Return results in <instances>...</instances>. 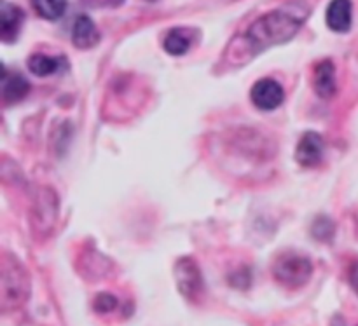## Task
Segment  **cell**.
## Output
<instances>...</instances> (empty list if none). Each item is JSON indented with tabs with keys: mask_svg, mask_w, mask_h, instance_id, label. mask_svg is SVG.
<instances>
[{
	"mask_svg": "<svg viewBox=\"0 0 358 326\" xmlns=\"http://www.w3.org/2000/svg\"><path fill=\"white\" fill-rule=\"evenodd\" d=\"M66 66L65 59L63 58H49L45 54H34L28 59V68L31 73L38 77L52 75V73H58L59 70H63Z\"/></svg>",
	"mask_w": 358,
	"mask_h": 326,
	"instance_id": "11",
	"label": "cell"
},
{
	"mask_svg": "<svg viewBox=\"0 0 358 326\" xmlns=\"http://www.w3.org/2000/svg\"><path fill=\"white\" fill-rule=\"evenodd\" d=\"M308 13H310V9L306 6H301L299 2H296L262 16L247 31V40L250 44V49L262 51V49L282 44V42L292 38L306 20Z\"/></svg>",
	"mask_w": 358,
	"mask_h": 326,
	"instance_id": "1",
	"label": "cell"
},
{
	"mask_svg": "<svg viewBox=\"0 0 358 326\" xmlns=\"http://www.w3.org/2000/svg\"><path fill=\"white\" fill-rule=\"evenodd\" d=\"M23 23V10L13 3H0V35L3 42H10L16 38Z\"/></svg>",
	"mask_w": 358,
	"mask_h": 326,
	"instance_id": "6",
	"label": "cell"
},
{
	"mask_svg": "<svg viewBox=\"0 0 358 326\" xmlns=\"http://www.w3.org/2000/svg\"><path fill=\"white\" fill-rule=\"evenodd\" d=\"M115 307H117V299L108 295V293H101V295H98L96 300H94V311H98V313L101 314L110 313Z\"/></svg>",
	"mask_w": 358,
	"mask_h": 326,
	"instance_id": "14",
	"label": "cell"
},
{
	"mask_svg": "<svg viewBox=\"0 0 358 326\" xmlns=\"http://www.w3.org/2000/svg\"><path fill=\"white\" fill-rule=\"evenodd\" d=\"M273 272H275L276 281L282 283L283 286L299 288L304 283H308L313 267L306 257H301L297 253H285L275 262Z\"/></svg>",
	"mask_w": 358,
	"mask_h": 326,
	"instance_id": "2",
	"label": "cell"
},
{
	"mask_svg": "<svg viewBox=\"0 0 358 326\" xmlns=\"http://www.w3.org/2000/svg\"><path fill=\"white\" fill-rule=\"evenodd\" d=\"M315 89L322 98H331L336 93V73L334 65L329 59L322 61L315 68Z\"/></svg>",
	"mask_w": 358,
	"mask_h": 326,
	"instance_id": "10",
	"label": "cell"
},
{
	"mask_svg": "<svg viewBox=\"0 0 358 326\" xmlns=\"http://www.w3.org/2000/svg\"><path fill=\"white\" fill-rule=\"evenodd\" d=\"M252 101L261 110H275L283 103V87L273 79H262L252 87Z\"/></svg>",
	"mask_w": 358,
	"mask_h": 326,
	"instance_id": "3",
	"label": "cell"
},
{
	"mask_svg": "<svg viewBox=\"0 0 358 326\" xmlns=\"http://www.w3.org/2000/svg\"><path fill=\"white\" fill-rule=\"evenodd\" d=\"M72 38H73V44L80 49L93 47V45L96 44L100 35H98L96 27H94L93 20H91L90 16L77 17L76 23H73Z\"/></svg>",
	"mask_w": 358,
	"mask_h": 326,
	"instance_id": "8",
	"label": "cell"
},
{
	"mask_svg": "<svg viewBox=\"0 0 358 326\" xmlns=\"http://www.w3.org/2000/svg\"><path fill=\"white\" fill-rule=\"evenodd\" d=\"M189 45H191V38L180 28H175L170 34L166 35V40H164V49H166L170 54L180 56L184 52H187Z\"/></svg>",
	"mask_w": 358,
	"mask_h": 326,
	"instance_id": "12",
	"label": "cell"
},
{
	"mask_svg": "<svg viewBox=\"0 0 358 326\" xmlns=\"http://www.w3.org/2000/svg\"><path fill=\"white\" fill-rule=\"evenodd\" d=\"M352 0H332L327 9V24L334 31H348L352 27Z\"/></svg>",
	"mask_w": 358,
	"mask_h": 326,
	"instance_id": "7",
	"label": "cell"
},
{
	"mask_svg": "<svg viewBox=\"0 0 358 326\" xmlns=\"http://www.w3.org/2000/svg\"><path fill=\"white\" fill-rule=\"evenodd\" d=\"M30 91V84L20 73H3L2 77V96L7 103H16L23 100Z\"/></svg>",
	"mask_w": 358,
	"mask_h": 326,
	"instance_id": "9",
	"label": "cell"
},
{
	"mask_svg": "<svg viewBox=\"0 0 358 326\" xmlns=\"http://www.w3.org/2000/svg\"><path fill=\"white\" fill-rule=\"evenodd\" d=\"M175 274H177L178 290L182 292V295H185L187 299H196L201 293V276H199L198 265L194 262L189 260V258L178 260L177 267H175Z\"/></svg>",
	"mask_w": 358,
	"mask_h": 326,
	"instance_id": "4",
	"label": "cell"
},
{
	"mask_svg": "<svg viewBox=\"0 0 358 326\" xmlns=\"http://www.w3.org/2000/svg\"><path fill=\"white\" fill-rule=\"evenodd\" d=\"M38 16L45 20H58L65 13L66 0H31Z\"/></svg>",
	"mask_w": 358,
	"mask_h": 326,
	"instance_id": "13",
	"label": "cell"
},
{
	"mask_svg": "<svg viewBox=\"0 0 358 326\" xmlns=\"http://www.w3.org/2000/svg\"><path fill=\"white\" fill-rule=\"evenodd\" d=\"M350 283H352L353 290L358 293V262L353 265L352 271H350Z\"/></svg>",
	"mask_w": 358,
	"mask_h": 326,
	"instance_id": "15",
	"label": "cell"
},
{
	"mask_svg": "<svg viewBox=\"0 0 358 326\" xmlns=\"http://www.w3.org/2000/svg\"><path fill=\"white\" fill-rule=\"evenodd\" d=\"M325 152V142L318 133H306L301 138L299 145L296 150V161L304 168L317 166L322 159H324Z\"/></svg>",
	"mask_w": 358,
	"mask_h": 326,
	"instance_id": "5",
	"label": "cell"
}]
</instances>
